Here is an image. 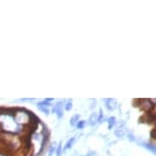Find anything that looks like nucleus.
Here are the masks:
<instances>
[{"label":"nucleus","instance_id":"f257e3e1","mask_svg":"<svg viewBox=\"0 0 156 156\" xmlns=\"http://www.w3.org/2000/svg\"><path fill=\"white\" fill-rule=\"evenodd\" d=\"M63 106H64L63 101H62V100H59V101H57L56 104H54V106L52 107V112L56 114L58 119H60V117L62 116V114H63V112H62Z\"/></svg>","mask_w":156,"mask_h":156},{"label":"nucleus","instance_id":"f03ea898","mask_svg":"<svg viewBox=\"0 0 156 156\" xmlns=\"http://www.w3.org/2000/svg\"><path fill=\"white\" fill-rule=\"evenodd\" d=\"M104 102H105V107H106V109L109 111L114 110L117 107V101H116V99H114V98L105 99Z\"/></svg>","mask_w":156,"mask_h":156},{"label":"nucleus","instance_id":"7ed1b4c3","mask_svg":"<svg viewBox=\"0 0 156 156\" xmlns=\"http://www.w3.org/2000/svg\"><path fill=\"white\" fill-rule=\"evenodd\" d=\"M52 101H53V99H51V98H46V99H44L43 101H40V102H38L37 103V107L39 108V107H47V108H50V107H52Z\"/></svg>","mask_w":156,"mask_h":156},{"label":"nucleus","instance_id":"20e7f679","mask_svg":"<svg viewBox=\"0 0 156 156\" xmlns=\"http://www.w3.org/2000/svg\"><path fill=\"white\" fill-rule=\"evenodd\" d=\"M99 122V114L97 112H93L89 117V125L90 126H95V123Z\"/></svg>","mask_w":156,"mask_h":156},{"label":"nucleus","instance_id":"39448f33","mask_svg":"<svg viewBox=\"0 0 156 156\" xmlns=\"http://www.w3.org/2000/svg\"><path fill=\"white\" fill-rule=\"evenodd\" d=\"M142 146L145 147V148L147 150H149L150 152H152L153 154H156V145H154V144L144 142V143H142Z\"/></svg>","mask_w":156,"mask_h":156},{"label":"nucleus","instance_id":"423d86ee","mask_svg":"<svg viewBox=\"0 0 156 156\" xmlns=\"http://www.w3.org/2000/svg\"><path fill=\"white\" fill-rule=\"evenodd\" d=\"M79 122H80V114H75V115H73L72 117H70L69 123H70V126H76Z\"/></svg>","mask_w":156,"mask_h":156},{"label":"nucleus","instance_id":"0eeeda50","mask_svg":"<svg viewBox=\"0 0 156 156\" xmlns=\"http://www.w3.org/2000/svg\"><path fill=\"white\" fill-rule=\"evenodd\" d=\"M75 141H76V138H75V137H72L70 139L67 140V142H66V146H64V150H67V149L72 148L73 145V143H75Z\"/></svg>","mask_w":156,"mask_h":156},{"label":"nucleus","instance_id":"6e6552de","mask_svg":"<svg viewBox=\"0 0 156 156\" xmlns=\"http://www.w3.org/2000/svg\"><path fill=\"white\" fill-rule=\"evenodd\" d=\"M56 150H57V145L56 144H52L51 146L49 147V151H48V156H52L54 153H56Z\"/></svg>","mask_w":156,"mask_h":156},{"label":"nucleus","instance_id":"1a4fd4ad","mask_svg":"<svg viewBox=\"0 0 156 156\" xmlns=\"http://www.w3.org/2000/svg\"><path fill=\"white\" fill-rule=\"evenodd\" d=\"M72 108H73V100L69 99L66 104H64V109H66V111H70L72 110Z\"/></svg>","mask_w":156,"mask_h":156},{"label":"nucleus","instance_id":"9d476101","mask_svg":"<svg viewBox=\"0 0 156 156\" xmlns=\"http://www.w3.org/2000/svg\"><path fill=\"white\" fill-rule=\"evenodd\" d=\"M116 120H115V117L112 116V117H109L108 119V129H112L114 125H115Z\"/></svg>","mask_w":156,"mask_h":156},{"label":"nucleus","instance_id":"9b49d317","mask_svg":"<svg viewBox=\"0 0 156 156\" xmlns=\"http://www.w3.org/2000/svg\"><path fill=\"white\" fill-rule=\"evenodd\" d=\"M114 134H115L116 137H123L125 136V131H123V129H116L115 131H114Z\"/></svg>","mask_w":156,"mask_h":156},{"label":"nucleus","instance_id":"f8f14e48","mask_svg":"<svg viewBox=\"0 0 156 156\" xmlns=\"http://www.w3.org/2000/svg\"><path fill=\"white\" fill-rule=\"evenodd\" d=\"M35 99L33 98H23V99H17L16 102H33Z\"/></svg>","mask_w":156,"mask_h":156},{"label":"nucleus","instance_id":"ddd939ff","mask_svg":"<svg viewBox=\"0 0 156 156\" xmlns=\"http://www.w3.org/2000/svg\"><path fill=\"white\" fill-rule=\"evenodd\" d=\"M85 126H86V122H85V120H80L78 125H76V128H78V129H84Z\"/></svg>","mask_w":156,"mask_h":156},{"label":"nucleus","instance_id":"4468645a","mask_svg":"<svg viewBox=\"0 0 156 156\" xmlns=\"http://www.w3.org/2000/svg\"><path fill=\"white\" fill-rule=\"evenodd\" d=\"M62 154V148H61V143L59 145H57V150H56V155L57 156H61Z\"/></svg>","mask_w":156,"mask_h":156},{"label":"nucleus","instance_id":"2eb2a0df","mask_svg":"<svg viewBox=\"0 0 156 156\" xmlns=\"http://www.w3.org/2000/svg\"><path fill=\"white\" fill-rule=\"evenodd\" d=\"M39 109H40L41 111H42L43 113L47 114V115H48V114H49V112H50L49 108H47V107H39Z\"/></svg>","mask_w":156,"mask_h":156},{"label":"nucleus","instance_id":"dca6fc26","mask_svg":"<svg viewBox=\"0 0 156 156\" xmlns=\"http://www.w3.org/2000/svg\"><path fill=\"white\" fill-rule=\"evenodd\" d=\"M0 156H8V155L4 152H0Z\"/></svg>","mask_w":156,"mask_h":156},{"label":"nucleus","instance_id":"f3484780","mask_svg":"<svg viewBox=\"0 0 156 156\" xmlns=\"http://www.w3.org/2000/svg\"><path fill=\"white\" fill-rule=\"evenodd\" d=\"M154 110L156 111V105H155V107H154Z\"/></svg>","mask_w":156,"mask_h":156},{"label":"nucleus","instance_id":"a211bd4d","mask_svg":"<svg viewBox=\"0 0 156 156\" xmlns=\"http://www.w3.org/2000/svg\"><path fill=\"white\" fill-rule=\"evenodd\" d=\"M155 126H156V119H155Z\"/></svg>","mask_w":156,"mask_h":156}]
</instances>
